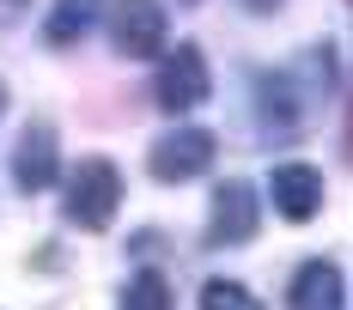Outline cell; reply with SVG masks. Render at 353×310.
<instances>
[{"instance_id": "8", "label": "cell", "mask_w": 353, "mask_h": 310, "mask_svg": "<svg viewBox=\"0 0 353 310\" xmlns=\"http://www.w3.org/2000/svg\"><path fill=\"white\" fill-rule=\"evenodd\" d=\"M55 171H61V158H55V134H49V128H25L19 152H12V176H19V189L37 195V189L55 183Z\"/></svg>"}, {"instance_id": "14", "label": "cell", "mask_w": 353, "mask_h": 310, "mask_svg": "<svg viewBox=\"0 0 353 310\" xmlns=\"http://www.w3.org/2000/svg\"><path fill=\"white\" fill-rule=\"evenodd\" d=\"M0 110H6V85H0Z\"/></svg>"}, {"instance_id": "10", "label": "cell", "mask_w": 353, "mask_h": 310, "mask_svg": "<svg viewBox=\"0 0 353 310\" xmlns=\"http://www.w3.org/2000/svg\"><path fill=\"white\" fill-rule=\"evenodd\" d=\"M122 310H171V286H165V274H134L128 280V292H122Z\"/></svg>"}, {"instance_id": "13", "label": "cell", "mask_w": 353, "mask_h": 310, "mask_svg": "<svg viewBox=\"0 0 353 310\" xmlns=\"http://www.w3.org/2000/svg\"><path fill=\"white\" fill-rule=\"evenodd\" d=\"M244 6H256V12H268V6H281V0H244Z\"/></svg>"}, {"instance_id": "12", "label": "cell", "mask_w": 353, "mask_h": 310, "mask_svg": "<svg viewBox=\"0 0 353 310\" xmlns=\"http://www.w3.org/2000/svg\"><path fill=\"white\" fill-rule=\"evenodd\" d=\"M25 6H31V0H0V25H12V19H25Z\"/></svg>"}, {"instance_id": "7", "label": "cell", "mask_w": 353, "mask_h": 310, "mask_svg": "<svg viewBox=\"0 0 353 310\" xmlns=\"http://www.w3.org/2000/svg\"><path fill=\"white\" fill-rule=\"evenodd\" d=\"M341 304H347V286H341L335 262H305L286 286V310H341Z\"/></svg>"}, {"instance_id": "3", "label": "cell", "mask_w": 353, "mask_h": 310, "mask_svg": "<svg viewBox=\"0 0 353 310\" xmlns=\"http://www.w3.org/2000/svg\"><path fill=\"white\" fill-rule=\"evenodd\" d=\"M146 165H152L159 183H189V176H201L213 165V134L208 128H171V134L152 140Z\"/></svg>"}, {"instance_id": "6", "label": "cell", "mask_w": 353, "mask_h": 310, "mask_svg": "<svg viewBox=\"0 0 353 310\" xmlns=\"http://www.w3.org/2000/svg\"><path fill=\"white\" fill-rule=\"evenodd\" d=\"M213 243H250L256 238V189L250 183H219L213 189Z\"/></svg>"}, {"instance_id": "2", "label": "cell", "mask_w": 353, "mask_h": 310, "mask_svg": "<svg viewBox=\"0 0 353 310\" xmlns=\"http://www.w3.org/2000/svg\"><path fill=\"white\" fill-rule=\"evenodd\" d=\"M213 92V73H208V55L195 49V43H176L171 55H165V68H159V110H195V103H208Z\"/></svg>"}, {"instance_id": "1", "label": "cell", "mask_w": 353, "mask_h": 310, "mask_svg": "<svg viewBox=\"0 0 353 310\" xmlns=\"http://www.w3.org/2000/svg\"><path fill=\"white\" fill-rule=\"evenodd\" d=\"M122 207V171L110 158H79V171L68 176V219L85 231H104Z\"/></svg>"}, {"instance_id": "9", "label": "cell", "mask_w": 353, "mask_h": 310, "mask_svg": "<svg viewBox=\"0 0 353 310\" xmlns=\"http://www.w3.org/2000/svg\"><path fill=\"white\" fill-rule=\"evenodd\" d=\"M98 12H104V0H55V12H49L43 37H49L55 49H68L73 37H85L92 25H98Z\"/></svg>"}, {"instance_id": "4", "label": "cell", "mask_w": 353, "mask_h": 310, "mask_svg": "<svg viewBox=\"0 0 353 310\" xmlns=\"http://www.w3.org/2000/svg\"><path fill=\"white\" fill-rule=\"evenodd\" d=\"M110 37L128 61H152L165 49V6L159 0H116V19H110Z\"/></svg>"}, {"instance_id": "5", "label": "cell", "mask_w": 353, "mask_h": 310, "mask_svg": "<svg viewBox=\"0 0 353 310\" xmlns=\"http://www.w3.org/2000/svg\"><path fill=\"white\" fill-rule=\"evenodd\" d=\"M268 189H274V213H281V219H292V225L317 219V207H323V171H311V165H274Z\"/></svg>"}, {"instance_id": "11", "label": "cell", "mask_w": 353, "mask_h": 310, "mask_svg": "<svg viewBox=\"0 0 353 310\" xmlns=\"http://www.w3.org/2000/svg\"><path fill=\"white\" fill-rule=\"evenodd\" d=\"M201 310H262V304L250 298L238 280H208L201 286Z\"/></svg>"}]
</instances>
